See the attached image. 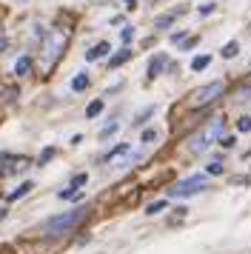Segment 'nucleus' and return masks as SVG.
<instances>
[{"instance_id":"f257e3e1","label":"nucleus","mask_w":251,"mask_h":254,"mask_svg":"<svg viewBox=\"0 0 251 254\" xmlns=\"http://www.w3.org/2000/svg\"><path fill=\"white\" fill-rule=\"evenodd\" d=\"M223 128H226V120H223V117H214L211 123H205V126L200 128L191 140H188V143H191L188 149H191L194 154H197V151H205L211 143H217V140L223 137Z\"/></svg>"},{"instance_id":"f03ea898","label":"nucleus","mask_w":251,"mask_h":254,"mask_svg":"<svg viewBox=\"0 0 251 254\" xmlns=\"http://www.w3.org/2000/svg\"><path fill=\"white\" fill-rule=\"evenodd\" d=\"M86 217V208H74V211H66V214H57V217H49L43 223V234L46 237H57V234H66L71 226H77L80 220Z\"/></svg>"},{"instance_id":"7ed1b4c3","label":"nucleus","mask_w":251,"mask_h":254,"mask_svg":"<svg viewBox=\"0 0 251 254\" xmlns=\"http://www.w3.org/2000/svg\"><path fill=\"white\" fill-rule=\"evenodd\" d=\"M66 43H68V35L63 32V29H52V32L46 35L43 52H40V58H43V66H46V69H49V66H52L57 58H60V52L66 49Z\"/></svg>"},{"instance_id":"20e7f679","label":"nucleus","mask_w":251,"mask_h":254,"mask_svg":"<svg viewBox=\"0 0 251 254\" xmlns=\"http://www.w3.org/2000/svg\"><path fill=\"white\" fill-rule=\"evenodd\" d=\"M223 92H226V83H220V80L205 83V86H200L197 92H191V97H188V106H191V109H203V106L214 103L217 97H223Z\"/></svg>"},{"instance_id":"39448f33","label":"nucleus","mask_w":251,"mask_h":254,"mask_svg":"<svg viewBox=\"0 0 251 254\" xmlns=\"http://www.w3.org/2000/svg\"><path fill=\"white\" fill-rule=\"evenodd\" d=\"M205 183H208L205 174H194V177H188V180L177 183L174 189H169V194L171 197H191V194H197V191H203Z\"/></svg>"},{"instance_id":"423d86ee","label":"nucleus","mask_w":251,"mask_h":254,"mask_svg":"<svg viewBox=\"0 0 251 254\" xmlns=\"http://www.w3.org/2000/svg\"><path fill=\"white\" fill-rule=\"evenodd\" d=\"M123 157H131V146H128V143L114 146V149L106 154V163H117V160H123Z\"/></svg>"},{"instance_id":"0eeeda50","label":"nucleus","mask_w":251,"mask_h":254,"mask_svg":"<svg viewBox=\"0 0 251 254\" xmlns=\"http://www.w3.org/2000/svg\"><path fill=\"white\" fill-rule=\"evenodd\" d=\"M109 52H112V49H109V43H97V46L94 49H89V52H86V60H100V58H106V55H109Z\"/></svg>"},{"instance_id":"6e6552de","label":"nucleus","mask_w":251,"mask_h":254,"mask_svg":"<svg viewBox=\"0 0 251 254\" xmlns=\"http://www.w3.org/2000/svg\"><path fill=\"white\" fill-rule=\"evenodd\" d=\"M163 66H166V58H163V55H157V58L148 63V80H154L160 71H163Z\"/></svg>"},{"instance_id":"1a4fd4ad","label":"nucleus","mask_w":251,"mask_h":254,"mask_svg":"<svg viewBox=\"0 0 251 254\" xmlns=\"http://www.w3.org/2000/svg\"><path fill=\"white\" fill-rule=\"evenodd\" d=\"M183 12H186V9H174V12L163 14V17H157V20H154V26H157V29H166V26H169L171 20H177V17H180Z\"/></svg>"},{"instance_id":"9d476101","label":"nucleus","mask_w":251,"mask_h":254,"mask_svg":"<svg viewBox=\"0 0 251 254\" xmlns=\"http://www.w3.org/2000/svg\"><path fill=\"white\" fill-rule=\"evenodd\" d=\"M32 189H34L32 183H20V186H17V189H14V191L9 194V203H14V200H20V197H23V194H29Z\"/></svg>"},{"instance_id":"9b49d317","label":"nucleus","mask_w":251,"mask_h":254,"mask_svg":"<svg viewBox=\"0 0 251 254\" xmlns=\"http://www.w3.org/2000/svg\"><path fill=\"white\" fill-rule=\"evenodd\" d=\"M131 58V52H128V49H123V52H117V55H114L112 60H109V66H112V69H117V66H123L126 60Z\"/></svg>"},{"instance_id":"f8f14e48","label":"nucleus","mask_w":251,"mask_h":254,"mask_svg":"<svg viewBox=\"0 0 251 254\" xmlns=\"http://www.w3.org/2000/svg\"><path fill=\"white\" fill-rule=\"evenodd\" d=\"M29 69H32V60H29V58H20L17 63H14V74H20V77H23Z\"/></svg>"},{"instance_id":"ddd939ff","label":"nucleus","mask_w":251,"mask_h":254,"mask_svg":"<svg viewBox=\"0 0 251 254\" xmlns=\"http://www.w3.org/2000/svg\"><path fill=\"white\" fill-rule=\"evenodd\" d=\"M208 63H211V58H208V55H200V58L191 60V69H194V71H203Z\"/></svg>"},{"instance_id":"4468645a","label":"nucleus","mask_w":251,"mask_h":254,"mask_svg":"<svg viewBox=\"0 0 251 254\" xmlns=\"http://www.w3.org/2000/svg\"><path fill=\"white\" fill-rule=\"evenodd\" d=\"M86 86H89V74H77V77L71 80V89H74V92H83Z\"/></svg>"},{"instance_id":"2eb2a0df","label":"nucleus","mask_w":251,"mask_h":254,"mask_svg":"<svg viewBox=\"0 0 251 254\" xmlns=\"http://www.w3.org/2000/svg\"><path fill=\"white\" fill-rule=\"evenodd\" d=\"M237 52H240V46L231 40V43H226V46H223V58L231 60V58H237Z\"/></svg>"},{"instance_id":"dca6fc26","label":"nucleus","mask_w":251,"mask_h":254,"mask_svg":"<svg viewBox=\"0 0 251 254\" xmlns=\"http://www.w3.org/2000/svg\"><path fill=\"white\" fill-rule=\"evenodd\" d=\"M80 191L77 189H71V186H68V189H63V191H60V200H80Z\"/></svg>"},{"instance_id":"f3484780","label":"nucleus","mask_w":251,"mask_h":254,"mask_svg":"<svg viewBox=\"0 0 251 254\" xmlns=\"http://www.w3.org/2000/svg\"><path fill=\"white\" fill-rule=\"evenodd\" d=\"M103 112V100H94V103H89V109H86V117H97Z\"/></svg>"},{"instance_id":"a211bd4d","label":"nucleus","mask_w":251,"mask_h":254,"mask_svg":"<svg viewBox=\"0 0 251 254\" xmlns=\"http://www.w3.org/2000/svg\"><path fill=\"white\" fill-rule=\"evenodd\" d=\"M163 208H166V200H157V203H151L146 211H148V214H157V211H163Z\"/></svg>"},{"instance_id":"6ab92c4d","label":"nucleus","mask_w":251,"mask_h":254,"mask_svg":"<svg viewBox=\"0 0 251 254\" xmlns=\"http://www.w3.org/2000/svg\"><path fill=\"white\" fill-rule=\"evenodd\" d=\"M237 128H240V131H251V117H249V115H246V117H240Z\"/></svg>"},{"instance_id":"aec40b11","label":"nucleus","mask_w":251,"mask_h":254,"mask_svg":"<svg viewBox=\"0 0 251 254\" xmlns=\"http://www.w3.org/2000/svg\"><path fill=\"white\" fill-rule=\"evenodd\" d=\"M151 140H157V131L154 128H146L143 131V143H151Z\"/></svg>"},{"instance_id":"412c9836","label":"nucleus","mask_w":251,"mask_h":254,"mask_svg":"<svg viewBox=\"0 0 251 254\" xmlns=\"http://www.w3.org/2000/svg\"><path fill=\"white\" fill-rule=\"evenodd\" d=\"M86 180H89V177H86V174H77V177H74V180H71V189H80V186H86Z\"/></svg>"},{"instance_id":"4be33fe9","label":"nucleus","mask_w":251,"mask_h":254,"mask_svg":"<svg viewBox=\"0 0 251 254\" xmlns=\"http://www.w3.org/2000/svg\"><path fill=\"white\" fill-rule=\"evenodd\" d=\"M114 131H117V123H109V126H106V128H103V131H100V137L106 140V137H109V134H114Z\"/></svg>"},{"instance_id":"5701e85b","label":"nucleus","mask_w":251,"mask_h":254,"mask_svg":"<svg viewBox=\"0 0 251 254\" xmlns=\"http://www.w3.org/2000/svg\"><path fill=\"white\" fill-rule=\"evenodd\" d=\"M131 37H134V29H131V26H126V29H123V43H131Z\"/></svg>"},{"instance_id":"b1692460","label":"nucleus","mask_w":251,"mask_h":254,"mask_svg":"<svg viewBox=\"0 0 251 254\" xmlns=\"http://www.w3.org/2000/svg\"><path fill=\"white\" fill-rule=\"evenodd\" d=\"M223 172V166H220V163H211V166H208V174H220Z\"/></svg>"},{"instance_id":"393cba45","label":"nucleus","mask_w":251,"mask_h":254,"mask_svg":"<svg viewBox=\"0 0 251 254\" xmlns=\"http://www.w3.org/2000/svg\"><path fill=\"white\" fill-rule=\"evenodd\" d=\"M52 154H55V149H46L43 154H40V166H43V163L49 160V157H52Z\"/></svg>"},{"instance_id":"a878e982","label":"nucleus","mask_w":251,"mask_h":254,"mask_svg":"<svg viewBox=\"0 0 251 254\" xmlns=\"http://www.w3.org/2000/svg\"><path fill=\"white\" fill-rule=\"evenodd\" d=\"M137 6V0H126V9H134Z\"/></svg>"},{"instance_id":"bb28decb","label":"nucleus","mask_w":251,"mask_h":254,"mask_svg":"<svg viewBox=\"0 0 251 254\" xmlns=\"http://www.w3.org/2000/svg\"><path fill=\"white\" fill-rule=\"evenodd\" d=\"M3 49H6V37H0V52H3Z\"/></svg>"}]
</instances>
